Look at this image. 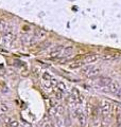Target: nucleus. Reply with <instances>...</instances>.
I'll list each match as a JSON object with an SVG mask.
<instances>
[{
	"label": "nucleus",
	"instance_id": "obj_10",
	"mask_svg": "<svg viewBox=\"0 0 121 127\" xmlns=\"http://www.w3.org/2000/svg\"><path fill=\"white\" fill-rule=\"evenodd\" d=\"M73 50H74L73 46H68V47H65V48H64V50H63L62 55L65 56V57H68V56H70L73 53Z\"/></svg>",
	"mask_w": 121,
	"mask_h": 127
},
{
	"label": "nucleus",
	"instance_id": "obj_5",
	"mask_svg": "<svg viewBox=\"0 0 121 127\" xmlns=\"http://www.w3.org/2000/svg\"><path fill=\"white\" fill-rule=\"evenodd\" d=\"M64 50V47L63 46H58V47L53 48L52 50L49 52V59H55V58H59L60 56H62V53Z\"/></svg>",
	"mask_w": 121,
	"mask_h": 127
},
{
	"label": "nucleus",
	"instance_id": "obj_24",
	"mask_svg": "<svg viewBox=\"0 0 121 127\" xmlns=\"http://www.w3.org/2000/svg\"><path fill=\"white\" fill-rule=\"evenodd\" d=\"M116 95H117V97H118V98H119V100H121V89L119 90V92H118V93H117Z\"/></svg>",
	"mask_w": 121,
	"mask_h": 127
},
{
	"label": "nucleus",
	"instance_id": "obj_8",
	"mask_svg": "<svg viewBox=\"0 0 121 127\" xmlns=\"http://www.w3.org/2000/svg\"><path fill=\"white\" fill-rule=\"evenodd\" d=\"M4 122L6 123V125H9L10 127H18L19 126V122L13 118H10V116H5Z\"/></svg>",
	"mask_w": 121,
	"mask_h": 127
},
{
	"label": "nucleus",
	"instance_id": "obj_4",
	"mask_svg": "<svg viewBox=\"0 0 121 127\" xmlns=\"http://www.w3.org/2000/svg\"><path fill=\"white\" fill-rule=\"evenodd\" d=\"M74 114H76L77 119H78V122H79V124L81 127H85L87 124V119H86V115L84 114V112L81 110V109H77L76 111H74Z\"/></svg>",
	"mask_w": 121,
	"mask_h": 127
},
{
	"label": "nucleus",
	"instance_id": "obj_7",
	"mask_svg": "<svg viewBox=\"0 0 121 127\" xmlns=\"http://www.w3.org/2000/svg\"><path fill=\"white\" fill-rule=\"evenodd\" d=\"M99 59V55L95 54V53H91V54H87L84 58V63H87V64H92V63H96Z\"/></svg>",
	"mask_w": 121,
	"mask_h": 127
},
{
	"label": "nucleus",
	"instance_id": "obj_23",
	"mask_svg": "<svg viewBox=\"0 0 121 127\" xmlns=\"http://www.w3.org/2000/svg\"><path fill=\"white\" fill-rule=\"evenodd\" d=\"M44 127H55V125L52 122H47L44 124Z\"/></svg>",
	"mask_w": 121,
	"mask_h": 127
},
{
	"label": "nucleus",
	"instance_id": "obj_14",
	"mask_svg": "<svg viewBox=\"0 0 121 127\" xmlns=\"http://www.w3.org/2000/svg\"><path fill=\"white\" fill-rule=\"evenodd\" d=\"M9 29H8V22L5 20L1 19L0 20V31L1 32H6Z\"/></svg>",
	"mask_w": 121,
	"mask_h": 127
},
{
	"label": "nucleus",
	"instance_id": "obj_20",
	"mask_svg": "<svg viewBox=\"0 0 121 127\" xmlns=\"http://www.w3.org/2000/svg\"><path fill=\"white\" fill-rule=\"evenodd\" d=\"M62 98H63V92H60V91L56 90V91H55V100L60 101Z\"/></svg>",
	"mask_w": 121,
	"mask_h": 127
},
{
	"label": "nucleus",
	"instance_id": "obj_17",
	"mask_svg": "<svg viewBox=\"0 0 121 127\" xmlns=\"http://www.w3.org/2000/svg\"><path fill=\"white\" fill-rule=\"evenodd\" d=\"M9 110V107L6 104H0V112H2V113H5L6 111Z\"/></svg>",
	"mask_w": 121,
	"mask_h": 127
},
{
	"label": "nucleus",
	"instance_id": "obj_21",
	"mask_svg": "<svg viewBox=\"0 0 121 127\" xmlns=\"http://www.w3.org/2000/svg\"><path fill=\"white\" fill-rule=\"evenodd\" d=\"M51 45V42H49V41H46L45 44H41L40 45V50H42V49H45V48H47L49 47V46Z\"/></svg>",
	"mask_w": 121,
	"mask_h": 127
},
{
	"label": "nucleus",
	"instance_id": "obj_19",
	"mask_svg": "<svg viewBox=\"0 0 121 127\" xmlns=\"http://www.w3.org/2000/svg\"><path fill=\"white\" fill-rule=\"evenodd\" d=\"M118 56H116V55H102V58L103 59H105V61H112V59H115L117 58Z\"/></svg>",
	"mask_w": 121,
	"mask_h": 127
},
{
	"label": "nucleus",
	"instance_id": "obj_15",
	"mask_svg": "<svg viewBox=\"0 0 121 127\" xmlns=\"http://www.w3.org/2000/svg\"><path fill=\"white\" fill-rule=\"evenodd\" d=\"M42 79H44L45 82H49V80H51L52 79L51 74L48 73V72H44L42 73Z\"/></svg>",
	"mask_w": 121,
	"mask_h": 127
},
{
	"label": "nucleus",
	"instance_id": "obj_12",
	"mask_svg": "<svg viewBox=\"0 0 121 127\" xmlns=\"http://www.w3.org/2000/svg\"><path fill=\"white\" fill-rule=\"evenodd\" d=\"M14 39V35L12 34V32H11L10 30H8L5 32V34H4V40L5 42H11Z\"/></svg>",
	"mask_w": 121,
	"mask_h": 127
},
{
	"label": "nucleus",
	"instance_id": "obj_22",
	"mask_svg": "<svg viewBox=\"0 0 121 127\" xmlns=\"http://www.w3.org/2000/svg\"><path fill=\"white\" fill-rule=\"evenodd\" d=\"M21 125H22L23 127H31V126H32L31 123L27 122V121H22V123H21Z\"/></svg>",
	"mask_w": 121,
	"mask_h": 127
},
{
	"label": "nucleus",
	"instance_id": "obj_25",
	"mask_svg": "<svg viewBox=\"0 0 121 127\" xmlns=\"http://www.w3.org/2000/svg\"><path fill=\"white\" fill-rule=\"evenodd\" d=\"M116 127H121V120H120V118L118 119V124H117Z\"/></svg>",
	"mask_w": 121,
	"mask_h": 127
},
{
	"label": "nucleus",
	"instance_id": "obj_6",
	"mask_svg": "<svg viewBox=\"0 0 121 127\" xmlns=\"http://www.w3.org/2000/svg\"><path fill=\"white\" fill-rule=\"evenodd\" d=\"M105 88L107 89L108 92L114 93V94H117V93L119 92V90L121 89L120 86H119V84H118V83H116V82H112L107 87H105Z\"/></svg>",
	"mask_w": 121,
	"mask_h": 127
},
{
	"label": "nucleus",
	"instance_id": "obj_11",
	"mask_svg": "<svg viewBox=\"0 0 121 127\" xmlns=\"http://www.w3.org/2000/svg\"><path fill=\"white\" fill-rule=\"evenodd\" d=\"M82 66H84V61H77L72 64H70L69 68L70 69H77V68H81Z\"/></svg>",
	"mask_w": 121,
	"mask_h": 127
},
{
	"label": "nucleus",
	"instance_id": "obj_2",
	"mask_svg": "<svg viewBox=\"0 0 121 127\" xmlns=\"http://www.w3.org/2000/svg\"><path fill=\"white\" fill-rule=\"evenodd\" d=\"M101 69L98 68V67H95V66H87V67H84L82 69V73L84 75H86L87 77H94V76H97L99 73H100Z\"/></svg>",
	"mask_w": 121,
	"mask_h": 127
},
{
	"label": "nucleus",
	"instance_id": "obj_13",
	"mask_svg": "<svg viewBox=\"0 0 121 127\" xmlns=\"http://www.w3.org/2000/svg\"><path fill=\"white\" fill-rule=\"evenodd\" d=\"M55 87H56V89H58L59 91H60V92H65V91H66V85L65 84H64L63 82H58V83H56V85H55Z\"/></svg>",
	"mask_w": 121,
	"mask_h": 127
},
{
	"label": "nucleus",
	"instance_id": "obj_1",
	"mask_svg": "<svg viewBox=\"0 0 121 127\" xmlns=\"http://www.w3.org/2000/svg\"><path fill=\"white\" fill-rule=\"evenodd\" d=\"M113 110V105L111 102L108 101H102L101 105H100V113L102 114V116L104 118H107V115H109L112 113Z\"/></svg>",
	"mask_w": 121,
	"mask_h": 127
},
{
	"label": "nucleus",
	"instance_id": "obj_9",
	"mask_svg": "<svg viewBox=\"0 0 121 127\" xmlns=\"http://www.w3.org/2000/svg\"><path fill=\"white\" fill-rule=\"evenodd\" d=\"M112 82L113 80L109 79V77H100L99 80H98V84L100 85V86H102V87H107Z\"/></svg>",
	"mask_w": 121,
	"mask_h": 127
},
{
	"label": "nucleus",
	"instance_id": "obj_18",
	"mask_svg": "<svg viewBox=\"0 0 121 127\" xmlns=\"http://www.w3.org/2000/svg\"><path fill=\"white\" fill-rule=\"evenodd\" d=\"M56 110H58V116H60V115H62L63 113H64V107L62 105H58L56 106Z\"/></svg>",
	"mask_w": 121,
	"mask_h": 127
},
{
	"label": "nucleus",
	"instance_id": "obj_3",
	"mask_svg": "<svg viewBox=\"0 0 121 127\" xmlns=\"http://www.w3.org/2000/svg\"><path fill=\"white\" fill-rule=\"evenodd\" d=\"M47 37V32L45 30H36L34 33V36H33V40H32V45L36 44L37 41H40V40H44L45 38Z\"/></svg>",
	"mask_w": 121,
	"mask_h": 127
},
{
	"label": "nucleus",
	"instance_id": "obj_16",
	"mask_svg": "<svg viewBox=\"0 0 121 127\" xmlns=\"http://www.w3.org/2000/svg\"><path fill=\"white\" fill-rule=\"evenodd\" d=\"M55 127H65V123H64V120L62 118H59L58 120H56Z\"/></svg>",
	"mask_w": 121,
	"mask_h": 127
}]
</instances>
